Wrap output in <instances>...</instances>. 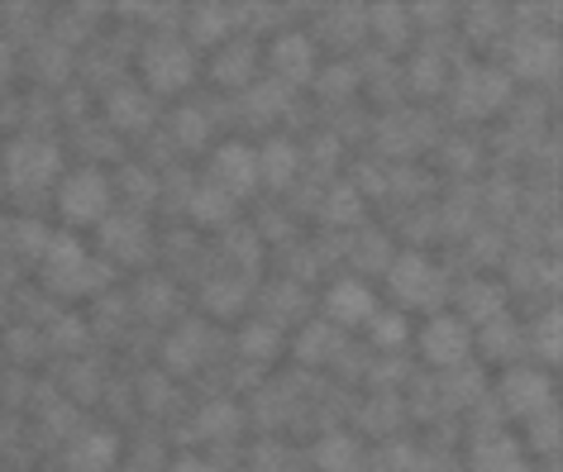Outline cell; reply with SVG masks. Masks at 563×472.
Instances as JSON below:
<instances>
[{"label": "cell", "mask_w": 563, "mask_h": 472, "mask_svg": "<svg viewBox=\"0 0 563 472\" xmlns=\"http://www.w3.org/2000/svg\"><path fill=\"white\" fill-rule=\"evenodd\" d=\"M353 87H359V72H353V67H329V72L320 77L325 95H349Z\"/></svg>", "instance_id": "e575fe53"}, {"label": "cell", "mask_w": 563, "mask_h": 472, "mask_svg": "<svg viewBox=\"0 0 563 472\" xmlns=\"http://www.w3.org/2000/svg\"><path fill=\"white\" fill-rule=\"evenodd\" d=\"M387 286H392V296L402 301V305H416V311H435L439 301H444V272L435 268L425 254H402L392 262V272H387Z\"/></svg>", "instance_id": "277c9868"}, {"label": "cell", "mask_w": 563, "mask_h": 472, "mask_svg": "<svg viewBox=\"0 0 563 472\" xmlns=\"http://www.w3.org/2000/svg\"><path fill=\"white\" fill-rule=\"evenodd\" d=\"M254 67H258V48L254 44H225L215 53V81L229 91L254 87Z\"/></svg>", "instance_id": "2e32d148"}, {"label": "cell", "mask_w": 563, "mask_h": 472, "mask_svg": "<svg viewBox=\"0 0 563 472\" xmlns=\"http://www.w3.org/2000/svg\"><path fill=\"white\" fill-rule=\"evenodd\" d=\"M473 472H530V463L511 435H483L473 443Z\"/></svg>", "instance_id": "4fadbf2b"}, {"label": "cell", "mask_w": 563, "mask_h": 472, "mask_svg": "<svg viewBox=\"0 0 563 472\" xmlns=\"http://www.w3.org/2000/svg\"><path fill=\"white\" fill-rule=\"evenodd\" d=\"M201 301H205V311L211 315L229 321V315H239L244 301H249V282H239V277H215V282H205Z\"/></svg>", "instance_id": "ffe728a7"}, {"label": "cell", "mask_w": 563, "mask_h": 472, "mask_svg": "<svg viewBox=\"0 0 563 472\" xmlns=\"http://www.w3.org/2000/svg\"><path fill=\"white\" fill-rule=\"evenodd\" d=\"M410 77H416L420 91H439V58L435 53H420L416 67H410Z\"/></svg>", "instance_id": "d590c367"}, {"label": "cell", "mask_w": 563, "mask_h": 472, "mask_svg": "<svg viewBox=\"0 0 563 472\" xmlns=\"http://www.w3.org/2000/svg\"><path fill=\"white\" fill-rule=\"evenodd\" d=\"M235 425H239L235 401H211V406L196 415V435H201V439H219V435H229Z\"/></svg>", "instance_id": "d4e9b609"}, {"label": "cell", "mask_w": 563, "mask_h": 472, "mask_svg": "<svg viewBox=\"0 0 563 472\" xmlns=\"http://www.w3.org/2000/svg\"><path fill=\"white\" fill-rule=\"evenodd\" d=\"M110 205H115V187H110L105 172H91L81 168L72 177H63L58 187V215L67 220V225H105Z\"/></svg>", "instance_id": "3957f363"}, {"label": "cell", "mask_w": 563, "mask_h": 472, "mask_svg": "<svg viewBox=\"0 0 563 472\" xmlns=\"http://www.w3.org/2000/svg\"><path fill=\"white\" fill-rule=\"evenodd\" d=\"M172 472H215V468L205 463V458H191V453H182V458H177V463H172Z\"/></svg>", "instance_id": "ab89813d"}, {"label": "cell", "mask_w": 563, "mask_h": 472, "mask_svg": "<svg viewBox=\"0 0 563 472\" xmlns=\"http://www.w3.org/2000/svg\"><path fill=\"white\" fill-rule=\"evenodd\" d=\"M229 24H235V15H229L225 5H196L191 10V38H196V44H219V38L229 34Z\"/></svg>", "instance_id": "603a6c76"}, {"label": "cell", "mask_w": 563, "mask_h": 472, "mask_svg": "<svg viewBox=\"0 0 563 472\" xmlns=\"http://www.w3.org/2000/svg\"><path fill=\"white\" fill-rule=\"evenodd\" d=\"M410 15L425 20V24H444L449 15H454V10H449V5H416V10H410Z\"/></svg>", "instance_id": "f35d334b"}, {"label": "cell", "mask_w": 563, "mask_h": 472, "mask_svg": "<svg viewBox=\"0 0 563 472\" xmlns=\"http://www.w3.org/2000/svg\"><path fill=\"white\" fill-rule=\"evenodd\" d=\"M296 168H301V153L286 138H268V148L258 153V182H268V187H292Z\"/></svg>", "instance_id": "e0dca14e"}, {"label": "cell", "mask_w": 563, "mask_h": 472, "mask_svg": "<svg viewBox=\"0 0 563 472\" xmlns=\"http://www.w3.org/2000/svg\"><path fill=\"white\" fill-rule=\"evenodd\" d=\"M5 182L15 191H44L48 182H58L63 172V153L53 138H38V134H20L5 144Z\"/></svg>", "instance_id": "7a4b0ae2"}, {"label": "cell", "mask_w": 563, "mask_h": 472, "mask_svg": "<svg viewBox=\"0 0 563 472\" xmlns=\"http://www.w3.org/2000/svg\"><path fill=\"white\" fill-rule=\"evenodd\" d=\"M139 72H144V81H148V91L177 95L182 87H191V77H196V58H191V44H182V38H154V44H144Z\"/></svg>", "instance_id": "5b68a950"}, {"label": "cell", "mask_w": 563, "mask_h": 472, "mask_svg": "<svg viewBox=\"0 0 563 472\" xmlns=\"http://www.w3.org/2000/svg\"><path fill=\"white\" fill-rule=\"evenodd\" d=\"M177 305V291H172V282H162V277H148V282L139 286V311L148 315V321H162Z\"/></svg>", "instance_id": "4316f807"}, {"label": "cell", "mask_w": 563, "mask_h": 472, "mask_svg": "<svg viewBox=\"0 0 563 472\" xmlns=\"http://www.w3.org/2000/svg\"><path fill=\"white\" fill-rule=\"evenodd\" d=\"M187 215L196 220V225H229V220H235V196H229V191H219L215 182H205V187L191 191Z\"/></svg>", "instance_id": "d6986e66"}, {"label": "cell", "mask_w": 563, "mask_h": 472, "mask_svg": "<svg viewBox=\"0 0 563 472\" xmlns=\"http://www.w3.org/2000/svg\"><path fill=\"white\" fill-rule=\"evenodd\" d=\"M105 120L125 134H139L154 124V101H148V91H139V87H115L105 95Z\"/></svg>", "instance_id": "7c38bea8"}, {"label": "cell", "mask_w": 563, "mask_h": 472, "mask_svg": "<svg viewBox=\"0 0 563 472\" xmlns=\"http://www.w3.org/2000/svg\"><path fill=\"white\" fill-rule=\"evenodd\" d=\"M502 406L511 415H540L549 406V378H540L534 368H511L502 378Z\"/></svg>", "instance_id": "8fae6325"}, {"label": "cell", "mask_w": 563, "mask_h": 472, "mask_svg": "<svg viewBox=\"0 0 563 472\" xmlns=\"http://www.w3.org/2000/svg\"><path fill=\"white\" fill-rule=\"evenodd\" d=\"M205 130H211V124H205L201 110H182V115H177V144L201 148L205 144Z\"/></svg>", "instance_id": "836d02e7"}, {"label": "cell", "mask_w": 563, "mask_h": 472, "mask_svg": "<svg viewBox=\"0 0 563 472\" xmlns=\"http://www.w3.org/2000/svg\"><path fill=\"white\" fill-rule=\"evenodd\" d=\"M105 244H110V254H120L125 262H139L144 258V225L130 215L105 220Z\"/></svg>", "instance_id": "44dd1931"}, {"label": "cell", "mask_w": 563, "mask_h": 472, "mask_svg": "<svg viewBox=\"0 0 563 472\" xmlns=\"http://www.w3.org/2000/svg\"><path fill=\"white\" fill-rule=\"evenodd\" d=\"M469 349H473V329H469V321H459V315H435V321L420 329V353H425V363H435V368L469 363Z\"/></svg>", "instance_id": "52a82bcc"}, {"label": "cell", "mask_w": 563, "mask_h": 472, "mask_svg": "<svg viewBox=\"0 0 563 472\" xmlns=\"http://www.w3.org/2000/svg\"><path fill=\"white\" fill-rule=\"evenodd\" d=\"M483 344H487V353H492V358H511V349H516V329H511V321H506V315H492Z\"/></svg>", "instance_id": "4dcf8cb0"}, {"label": "cell", "mask_w": 563, "mask_h": 472, "mask_svg": "<svg viewBox=\"0 0 563 472\" xmlns=\"http://www.w3.org/2000/svg\"><path fill=\"white\" fill-rule=\"evenodd\" d=\"M249 110L258 120H272L286 110V87L282 81H258V87H249Z\"/></svg>", "instance_id": "83f0119b"}, {"label": "cell", "mask_w": 563, "mask_h": 472, "mask_svg": "<svg viewBox=\"0 0 563 472\" xmlns=\"http://www.w3.org/2000/svg\"><path fill=\"white\" fill-rule=\"evenodd\" d=\"M44 277L58 296H91V291H101L110 282V268L95 262L72 234H53V244L44 254Z\"/></svg>", "instance_id": "6da1fadb"}, {"label": "cell", "mask_w": 563, "mask_h": 472, "mask_svg": "<svg viewBox=\"0 0 563 472\" xmlns=\"http://www.w3.org/2000/svg\"><path fill=\"white\" fill-rule=\"evenodd\" d=\"M211 182L239 201L244 191L258 187V153L249 144H239V138H235V144H219L215 162H211Z\"/></svg>", "instance_id": "ba28073f"}, {"label": "cell", "mask_w": 563, "mask_h": 472, "mask_svg": "<svg viewBox=\"0 0 563 472\" xmlns=\"http://www.w3.org/2000/svg\"><path fill=\"white\" fill-rule=\"evenodd\" d=\"M311 458H315V468H320V472H359V468H363L359 439H353V435H339V429L315 443Z\"/></svg>", "instance_id": "ac0fdd59"}, {"label": "cell", "mask_w": 563, "mask_h": 472, "mask_svg": "<svg viewBox=\"0 0 563 472\" xmlns=\"http://www.w3.org/2000/svg\"><path fill=\"white\" fill-rule=\"evenodd\" d=\"M368 24H373L378 38H382L387 48H402L406 34H410V10H406V5H392V0H387V5H373V10H368Z\"/></svg>", "instance_id": "7402d4cb"}, {"label": "cell", "mask_w": 563, "mask_h": 472, "mask_svg": "<svg viewBox=\"0 0 563 472\" xmlns=\"http://www.w3.org/2000/svg\"><path fill=\"white\" fill-rule=\"evenodd\" d=\"M554 67V38H520L516 44V72L520 77H544Z\"/></svg>", "instance_id": "cb8c5ba5"}, {"label": "cell", "mask_w": 563, "mask_h": 472, "mask_svg": "<svg viewBox=\"0 0 563 472\" xmlns=\"http://www.w3.org/2000/svg\"><path fill=\"white\" fill-rule=\"evenodd\" d=\"M81 335H87V329H81V325H72V315H63V344H81Z\"/></svg>", "instance_id": "60d3db41"}, {"label": "cell", "mask_w": 563, "mask_h": 472, "mask_svg": "<svg viewBox=\"0 0 563 472\" xmlns=\"http://www.w3.org/2000/svg\"><path fill=\"white\" fill-rule=\"evenodd\" d=\"M278 329H272V325H249V329H244V335H239V349H244V358H272V353H278Z\"/></svg>", "instance_id": "f546056e"}, {"label": "cell", "mask_w": 563, "mask_h": 472, "mask_svg": "<svg viewBox=\"0 0 563 472\" xmlns=\"http://www.w3.org/2000/svg\"><path fill=\"white\" fill-rule=\"evenodd\" d=\"M368 329H373V344H378V349H392V344L406 339V321H402V315H373V321H368Z\"/></svg>", "instance_id": "1f68e13d"}, {"label": "cell", "mask_w": 563, "mask_h": 472, "mask_svg": "<svg viewBox=\"0 0 563 472\" xmlns=\"http://www.w3.org/2000/svg\"><path fill=\"white\" fill-rule=\"evenodd\" d=\"M511 101V77L497 67H469L454 87V115L459 120H487Z\"/></svg>", "instance_id": "8992f818"}, {"label": "cell", "mask_w": 563, "mask_h": 472, "mask_svg": "<svg viewBox=\"0 0 563 472\" xmlns=\"http://www.w3.org/2000/svg\"><path fill=\"white\" fill-rule=\"evenodd\" d=\"M15 239H20V248H24L30 258H44L48 244H53V234H48L44 225H34V220H20V225H15Z\"/></svg>", "instance_id": "d6a6232c"}, {"label": "cell", "mask_w": 563, "mask_h": 472, "mask_svg": "<svg viewBox=\"0 0 563 472\" xmlns=\"http://www.w3.org/2000/svg\"><path fill=\"white\" fill-rule=\"evenodd\" d=\"M325 220L329 225H359L363 220V196L353 187H335L329 191V205H325Z\"/></svg>", "instance_id": "484cf974"}, {"label": "cell", "mask_w": 563, "mask_h": 472, "mask_svg": "<svg viewBox=\"0 0 563 472\" xmlns=\"http://www.w3.org/2000/svg\"><path fill=\"white\" fill-rule=\"evenodd\" d=\"M534 339H540V353L549 358V363H559V315H544Z\"/></svg>", "instance_id": "74e56055"}, {"label": "cell", "mask_w": 563, "mask_h": 472, "mask_svg": "<svg viewBox=\"0 0 563 472\" xmlns=\"http://www.w3.org/2000/svg\"><path fill=\"white\" fill-rule=\"evenodd\" d=\"M329 344H335V325H311L306 335H301V344H296V353H301V363H325L329 358Z\"/></svg>", "instance_id": "f1b7e54d"}, {"label": "cell", "mask_w": 563, "mask_h": 472, "mask_svg": "<svg viewBox=\"0 0 563 472\" xmlns=\"http://www.w3.org/2000/svg\"><path fill=\"white\" fill-rule=\"evenodd\" d=\"M463 301H469V315H473V321H492V315H497V305H502V291L492 296V291H477V286H473Z\"/></svg>", "instance_id": "8d00e7d4"}, {"label": "cell", "mask_w": 563, "mask_h": 472, "mask_svg": "<svg viewBox=\"0 0 563 472\" xmlns=\"http://www.w3.org/2000/svg\"><path fill=\"white\" fill-rule=\"evenodd\" d=\"M268 63H272V72H278L282 87H306L315 77V44L306 34H282L278 44L268 48Z\"/></svg>", "instance_id": "30bf717a"}, {"label": "cell", "mask_w": 563, "mask_h": 472, "mask_svg": "<svg viewBox=\"0 0 563 472\" xmlns=\"http://www.w3.org/2000/svg\"><path fill=\"white\" fill-rule=\"evenodd\" d=\"M325 315L335 329H359L378 315V301L363 282H335L325 291Z\"/></svg>", "instance_id": "9c48e42d"}, {"label": "cell", "mask_w": 563, "mask_h": 472, "mask_svg": "<svg viewBox=\"0 0 563 472\" xmlns=\"http://www.w3.org/2000/svg\"><path fill=\"white\" fill-rule=\"evenodd\" d=\"M115 453H120V439L110 429H91V435H81L72 443L67 463H72V472H110L115 468Z\"/></svg>", "instance_id": "5bb4252c"}, {"label": "cell", "mask_w": 563, "mask_h": 472, "mask_svg": "<svg viewBox=\"0 0 563 472\" xmlns=\"http://www.w3.org/2000/svg\"><path fill=\"white\" fill-rule=\"evenodd\" d=\"M201 358H205V329L201 325H182L168 344H162V363H168L172 378H187V372H196Z\"/></svg>", "instance_id": "9a60e30c"}]
</instances>
